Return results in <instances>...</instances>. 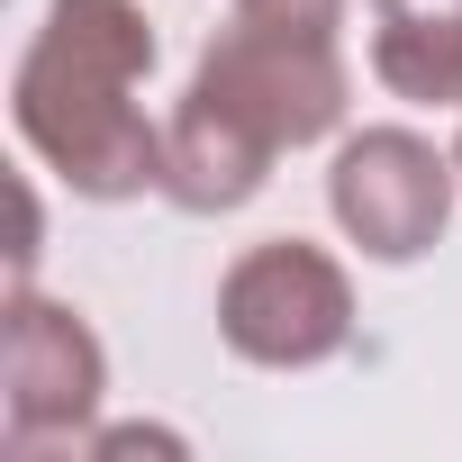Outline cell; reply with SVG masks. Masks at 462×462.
<instances>
[{
	"mask_svg": "<svg viewBox=\"0 0 462 462\" xmlns=\"http://www.w3.org/2000/svg\"><path fill=\"white\" fill-rule=\"evenodd\" d=\"M145 73H154V28L136 0H46V28L19 55L10 118L64 190L136 199L163 190V127L136 109Z\"/></svg>",
	"mask_w": 462,
	"mask_h": 462,
	"instance_id": "obj_1",
	"label": "cell"
},
{
	"mask_svg": "<svg viewBox=\"0 0 462 462\" xmlns=\"http://www.w3.org/2000/svg\"><path fill=\"white\" fill-rule=\"evenodd\" d=\"M217 336H226V354H245L263 372H309V363L345 354V336H354V282H345V263L327 245L263 236L217 282Z\"/></svg>",
	"mask_w": 462,
	"mask_h": 462,
	"instance_id": "obj_2",
	"label": "cell"
},
{
	"mask_svg": "<svg viewBox=\"0 0 462 462\" xmlns=\"http://www.w3.org/2000/svg\"><path fill=\"white\" fill-rule=\"evenodd\" d=\"M91 453H190V444H181L172 426H100Z\"/></svg>",
	"mask_w": 462,
	"mask_h": 462,
	"instance_id": "obj_9",
	"label": "cell"
},
{
	"mask_svg": "<svg viewBox=\"0 0 462 462\" xmlns=\"http://www.w3.org/2000/svg\"><path fill=\"white\" fill-rule=\"evenodd\" d=\"M453 190H462V163L435 154L417 127H363L327 163V208L372 263H417L444 236Z\"/></svg>",
	"mask_w": 462,
	"mask_h": 462,
	"instance_id": "obj_4",
	"label": "cell"
},
{
	"mask_svg": "<svg viewBox=\"0 0 462 462\" xmlns=\"http://www.w3.org/2000/svg\"><path fill=\"white\" fill-rule=\"evenodd\" d=\"M273 172V145L236 118V109H217V100H181L163 118V199L190 208V217H217V208H245Z\"/></svg>",
	"mask_w": 462,
	"mask_h": 462,
	"instance_id": "obj_6",
	"label": "cell"
},
{
	"mask_svg": "<svg viewBox=\"0 0 462 462\" xmlns=\"http://www.w3.org/2000/svg\"><path fill=\"white\" fill-rule=\"evenodd\" d=\"M453 163H462V136H453Z\"/></svg>",
	"mask_w": 462,
	"mask_h": 462,
	"instance_id": "obj_10",
	"label": "cell"
},
{
	"mask_svg": "<svg viewBox=\"0 0 462 462\" xmlns=\"http://www.w3.org/2000/svg\"><path fill=\"white\" fill-rule=\"evenodd\" d=\"M190 91L217 100V109H236L273 154H300V145H318V136L345 127V91H354V82H345L336 37L236 19V28H217V37H208Z\"/></svg>",
	"mask_w": 462,
	"mask_h": 462,
	"instance_id": "obj_3",
	"label": "cell"
},
{
	"mask_svg": "<svg viewBox=\"0 0 462 462\" xmlns=\"http://www.w3.org/2000/svg\"><path fill=\"white\" fill-rule=\"evenodd\" d=\"M236 19H263V28H318V37H336V28H345V0H236Z\"/></svg>",
	"mask_w": 462,
	"mask_h": 462,
	"instance_id": "obj_8",
	"label": "cell"
},
{
	"mask_svg": "<svg viewBox=\"0 0 462 462\" xmlns=\"http://www.w3.org/2000/svg\"><path fill=\"white\" fill-rule=\"evenodd\" d=\"M109 390V354L82 327V309L37 300L28 282L0 309V408H10V444L37 453L46 435H82Z\"/></svg>",
	"mask_w": 462,
	"mask_h": 462,
	"instance_id": "obj_5",
	"label": "cell"
},
{
	"mask_svg": "<svg viewBox=\"0 0 462 462\" xmlns=\"http://www.w3.org/2000/svg\"><path fill=\"white\" fill-rule=\"evenodd\" d=\"M372 73L417 100V109H462V10H417V0H381L372 28Z\"/></svg>",
	"mask_w": 462,
	"mask_h": 462,
	"instance_id": "obj_7",
	"label": "cell"
}]
</instances>
